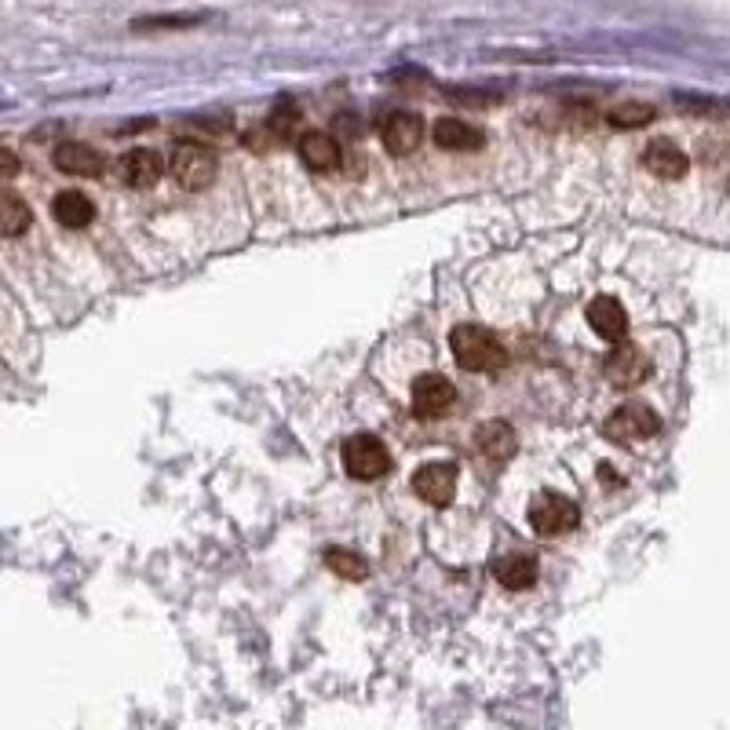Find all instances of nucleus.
<instances>
[{"mask_svg":"<svg viewBox=\"0 0 730 730\" xmlns=\"http://www.w3.org/2000/svg\"><path fill=\"white\" fill-rule=\"evenodd\" d=\"M450 351L453 362L467 373H497L504 369L508 351L494 332H486L483 326H457L450 332Z\"/></svg>","mask_w":730,"mask_h":730,"instance_id":"f257e3e1","label":"nucleus"},{"mask_svg":"<svg viewBox=\"0 0 730 730\" xmlns=\"http://www.w3.org/2000/svg\"><path fill=\"white\" fill-rule=\"evenodd\" d=\"M169 172L175 175V183L183 191H208L216 183L219 161L216 150L197 139H180L172 146V158H169Z\"/></svg>","mask_w":730,"mask_h":730,"instance_id":"f03ea898","label":"nucleus"},{"mask_svg":"<svg viewBox=\"0 0 730 730\" xmlns=\"http://www.w3.org/2000/svg\"><path fill=\"white\" fill-rule=\"evenodd\" d=\"M526 519H530V526H534V534L559 537V534H570V530L581 523V508L573 504L570 497L551 494L548 489V494H537L534 500H530Z\"/></svg>","mask_w":730,"mask_h":730,"instance_id":"7ed1b4c3","label":"nucleus"},{"mask_svg":"<svg viewBox=\"0 0 730 730\" xmlns=\"http://www.w3.org/2000/svg\"><path fill=\"white\" fill-rule=\"evenodd\" d=\"M343 467H348V475L358 478V483H373V478L388 475L391 453L377 435H351L348 442H343Z\"/></svg>","mask_w":730,"mask_h":730,"instance_id":"20e7f679","label":"nucleus"},{"mask_svg":"<svg viewBox=\"0 0 730 730\" xmlns=\"http://www.w3.org/2000/svg\"><path fill=\"white\" fill-rule=\"evenodd\" d=\"M661 431V416H657L646 402H624L613 410V416L607 424H603V435L610 438V442H643V438H654Z\"/></svg>","mask_w":730,"mask_h":730,"instance_id":"39448f33","label":"nucleus"},{"mask_svg":"<svg viewBox=\"0 0 730 730\" xmlns=\"http://www.w3.org/2000/svg\"><path fill=\"white\" fill-rule=\"evenodd\" d=\"M457 483H461V472H457L453 461H435L413 472V494L431 508L450 504L457 497Z\"/></svg>","mask_w":730,"mask_h":730,"instance_id":"423d86ee","label":"nucleus"},{"mask_svg":"<svg viewBox=\"0 0 730 730\" xmlns=\"http://www.w3.org/2000/svg\"><path fill=\"white\" fill-rule=\"evenodd\" d=\"M118 175L124 186H135V191H150L154 183L165 175V158L150 146H132L129 154H121Z\"/></svg>","mask_w":730,"mask_h":730,"instance_id":"0eeeda50","label":"nucleus"},{"mask_svg":"<svg viewBox=\"0 0 730 730\" xmlns=\"http://www.w3.org/2000/svg\"><path fill=\"white\" fill-rule=\"evenodd\" d=\"M380 139L394 158H410L416 146L424 143V121L410 110H394L380 121Z\"/></svg>","mask_w":730,"mask_h":730,"instance_id":"6e6552de","label":"nucleus"},{"mask_svg":"<svg viewBox=\"0 0 730 730\" xmlns=\"http://www.w3.org/2000/svg\"><path fill=\"white\" fill-rule=\"evenodd\" d=\"M457 402V388L438 373H424V377L413 380V410L416 416H446Z\"/></svg>","mask_w":730,"mask_h":730,"instance_id":"1a4fd4ad","label":"nucleus"},{"mask_svg":"<svg viewBox=\"0 0 730 730\" xmlns=\"http://www.w3.org/2000/svg\"><path fill=\"white\" fill-rule=\"evenodd\" d=\"M603 369H607L613 388H635V384H643L650 377V358H646L635 343H618Z\"/></svg>","mask_w":730,"mask_h":730,"instance_id":"9d476101","label":"nucleus"},{"mask_svg":"<svg viewBox=\"0 0 730 730\" xmlns=\"http://www.w3.org/2000/svg\"><path fill=\"white\" fill-rule=\"evenodd\" d=\"M51 161H56V169L62 175H81V180H96V175L107 169L102 154L88 143H59Z\"/></svg>","mask_w":730,"mask_h":730,"instance_id":"9b49d317","label":"nucleus"},{"mask_svg":"<svg viewBox=\"0 0 730 730\" xmlns=\"http://www.w3.org/2000/svg\"><path fill=\"white\" fill-rule=\"evenodd\" d=\"M643 165H646V172H654V175H657V180H683L686 169H691L686 154H683L676 143H669V139H654V143H646Z\"/></svg>","mask_w":730,"mask_h":730,"instance_id":"f8f14e48","label":"nucleus"},{"mask_svg":"<svg viewBox=\"0 0 730 730\" xmlns=\"http://www.w3.org/2000/svg\"><path fill=\"white\" fill-rule=\"evenodd\" d=\"M588 326L596 329L603 340L621 343L624 332H629V315H624V307L613 296H596L588 304Z\"/></svg>","mask_w":730,"mask_h":730,"instance_id":"ddd939ff","label":"nucleus"},{"mask_svg":"<svg viewBox=\"0 0 730 730\" xmlns=\"http://www.w3.org/2000/svg\"><path fill=\"white\" fill-rule=\"evenodd\" d=\"M296 150L311 172H332L340 165V143L329 132H304Z\"/></svg>","mask_w":730,"mask_h":730,"instance_id":"4468645a","label":"nucleus"},{"mask_svg":"<svg viewBox=\"0 0 730 730\" xmlns=\"http://www.w3.org/2000/svg\"><path fill=\"white\" fill-rule=\"evenodd\" d=\"M431 139L438 150H464L467 154V150H478V146L486 143V135L461 118H438L431 129Z\"/></svg>","mask_w":730,"mask_h":730,"instance_id":"2eb2a0df","label":"nucleus"},{"mask_svg":"<svg viewBox=\"0 0 730 730\" xmlns=\"http://www.w3.org/2000/svg\"><path fill=\"white\" fill-rule=\"evenodd\" d=\"M494 577H497V584H504L508 592H523L530 584H537V559L526 556V551L500 556L494 562Z\"/></svg>","mask_w":730,"mask_h":730,"instance_id":"dca6fc26","label":"nucleus"},{"mask_svg":"<svg viewBox=\"0 0 730 730\" xmlns=\"http://www.w3.org/2000/svg\"><path fill=\"white\" fill-rule=\"evenodd\" d=\"M51 216H56L66 231H81V227H88L92 219H96V205L81 191H62L56 202H51Z\"/></svg>","mask_w":730,"mask_h":730,"instance_id":"f3484780","label":"nucleus"},{"mask_svg":"<svg viewBox=\"0 0 730 730\" xmlns=\"http://www.w3.org/2000/svg\"><path fill=\"white\" fill-rule=\"evenodd\" d=\"M475 446H478V453L489 457V461H508V457L519 450L515 431H511L504 421H489V424L478 427V431H475Z\"/></svg>","mask_w":730,"mask_h":730,"instance_id":"a211bd4d","label":"nucleus"},{"mask_svg":"<svg viewBox=\"0 0 730 730\" xmlns=\"http://www.w3.org/2000/svg\"><path fill=\"white\" fill-rule=\"evenodd\" d=\"M34 223V212H29L26 197H19L15 191L0 186V238H19L29 231Z\"/></svg>","mask_w":730,"mask_h":730,"instance_id":"6ab92c4d","label":"nucleus"},{"mask_svg":"<svg viewBox=\"0 0 730 730\" xmlns=\"http://www.w3.org/2000/svg\"><path fill=\"white\" fill-rule=\"evenodd\" d=\"M326 567L343 581H365L369 577V562H365L358 551L351 548H329L326 551Z\"/></svg>","mask_w":730,"mask_h":730,"instance_id":"aec40b11","label":"nucleus"},{"mask_svg":"<svg viewBox=\"0 0 730 730\" xmlns=\"http://www.w3.org/2000/svg\"><path fill=\"white\" fill-rule=\"evenodd\" d=\"M607 121L613 129H643V124L654 121V107L650 102H621L607 113Z\"/></svg>","mask_w":730,"mask_h":730,"instance_id":"412c9836","label":"nucleus"},{"mask_svg":"<svg viewBox=\"0 0 730 730\" xmlns=\"http://www.w3.org/2000/svg\"><path fill=\"white\" fill-rule=\"evenodd\" d=\"M19 169H23V161L8 146H0V180H12V175H19Z\"/></svg>","mask_w":730,"mask_h":730,"instance_id":"4be33fe9","label":"nucleus"}]
</instances>
